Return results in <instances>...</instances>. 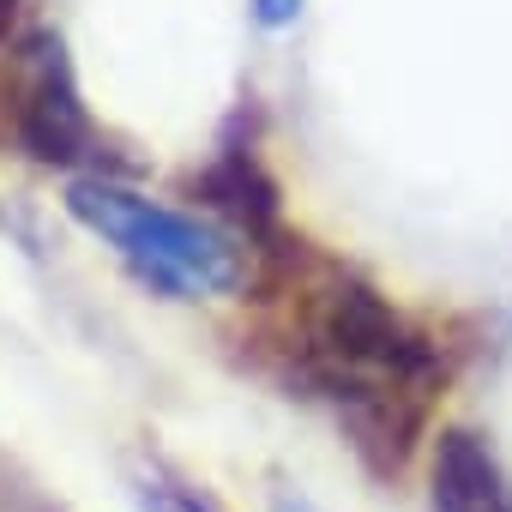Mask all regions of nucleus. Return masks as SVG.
<instances>
[{"instance_id": "1a4fd4ad", "label": "nucleus", "mask_w": 512, "mask_h": 512, "mask_svg": "<svg viewBox=\"0 0 512 512\" xmlns=\"http://www.w3.org/2000/svg\"><path fill=\"white\" fill-rule=\"evenodd\" d=\"M13 13H19V0H0V67H7V55H13Z\"/></svg>"}, {"instance_id": "6e6552de", "label": "nucleus", "mask_w": 512, "mask_h": 512, "mask_svg": "<svg viewBox=\"0 0 512 512\" xmlns=\"http://www.w3.org/2000/svg\"><path fill=\"white\" fill-rule=\"evenodd\" d=\"M302 13V0H253V19H260L266 31H278V25H290Z\"/></svg>"}, {"instance_id": "f257e3e1", "label": "nucleus", "mask_w": 512, "mask_h": 512, "mask_svg": "<svg viewBox=\"0 0 512 512\" xmlns=\"http://www.w3.org/2000/svg\"><path fill=\"white\" fill-rule=\"evenodd\" d=\"M290 368L380 476H398L410 464L428 428V404L446 386L440 344L350 266H320L302 284Z\"/></svg>"}, {"instance_id": "7ed1b4c3", "label": "nucleus", "mask_w": 512, "mask_h": 512, "mask_svg": "<svg viewBox=\"0 0 512 512\" xmlns=\"http://www.w3.org/2000/svg\"><path fill=\"white\" fill-rule=\"evenodd\" d=\"M0 133H7L31 163L67 169L85 163L97 145L79 73L67 61V43L55 31H25L0 67Z\"/></svg>"}, {"instance_id": "39448f33", "label": "nucleus", "mask_w": 512, "mask_h": 512, "mask_svg": "<svg viewBox=\"0 0 512 512\" xmlns=\"http://www.w3.org/2000/svg\"><path fill=\"white\" fill-rule=\"evenodd\" d=\"M428 512H512V482L476 428H440L434 434Z\"/></svg>"}, {"instance_id": "423d86ee", "label": "nucleus", "mask_w": 512, "mask_h": 512, "mask_svg": "<svg viewBox=\"0 0 512 512\" xmlns=\"http://www.w3.org/2000/svg\"><path fill=\"white\" fill-rule=\"evenodd\" d=\"M139 506H145V512H217L193 482H175V476H163V470H145V476H139Z\"/></svg>"}, {"instance_id": "20e7f679", "label": "nucleus", "mask_w": 512, "mask_h": 512, "mask_svg": "<svg viewBox=\"0 0 512 512\" xmlns=\"http://www.w3.org/2000/svg\"><path fill=\"white\" fill-rule=\"evenodd\" d=\"M193 193L247 241H284V199H278V181L266 175V163L253 157L247 145H223L199 175H193Z\"/></svg>"}, {"instance_id": "f03ea898", "label": "nucleus", "mask_w": 512, "mask_h": 512, "mask_svg": "<svg viewBox=\"0 0 512 512\" xmlns=\"http://www.w3.org/2000/svg\"><path fill=\"white\" fill-rule=\"evenodd\" d=\"M67 211L145 290L169 302H223L247 284V253L235 247V235L151 193H133L109 175H79L67 187Z\"/></svg>"}, {"instance_id": "0eeeda50", "label": "nucleus", "mask_w": 512, "mask_h": 512, "mask_svg": "<svg viewBox=\"0 0 512 512\" xmlns=\"http://www.w3.org/2000/svg\"><path fill=\"white\" fill-rule=\"evenodd\" d=\"M0 512H67L43 482H31L25 470L13 464H0Z\"/></svg>"}]
</instances>
